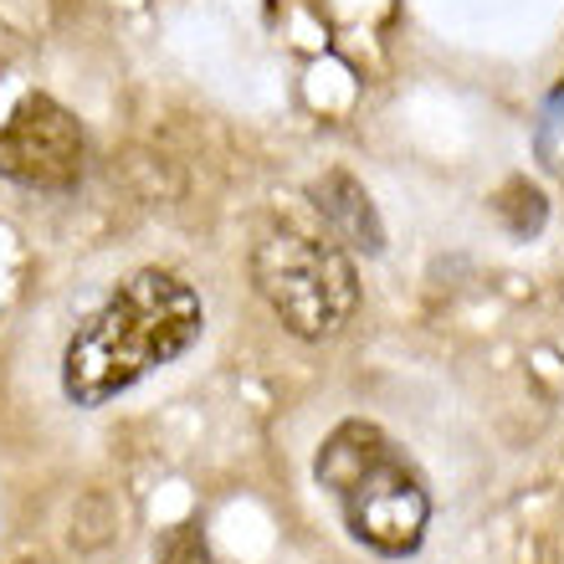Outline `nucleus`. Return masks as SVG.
Instances as JSON below:
<instances>
[{"label": "nucleus", "instance_id": "7ed1b4c3", "mask_svg": "<svg viewBox=\"0 0 564 564\" xmlns=\"http://www.w3.org/2000/svg\"><path fill=\"white\" fill-rule=\"evenodd\" d=\"M252 282L262 303L297 339H328L355 318L359 278L334 237H313L297 226H278L257 241Z\"/></svg>", "mask_w": 564, "mask_h": 564}, {"label": "nucleus", "instance_id": "423d86ee", "mask_svg": "<svg viewBox=\"0 0 564 564\" xmlns=\"http://www.w3.org/2000/svg\"><path fill=\"white\" fill-rule=\"evenodd\" d=\"M498 216H503V226L513 237H534L539 226H544V216H550L544 191L529 185V180H508V191L498 195Z\"/></svg>", "mask_w": 564, "mask_h": 564}, {"label": "nucleus", "instance_id": "f03ea898", "mask_svg": "<svg viewBox=\"0 0 564 564\" xmlns=\"http://www.w3.org/2000/svg\"><path fill=\"white\" fill-rule=\"evenodd\" d=\"M313 477L365 550L386 554V560L421 550L431 523V492L380 426L370 421L334 426L313 457Z\"/></svg>", "mask_w": 564, "mask_h": 564}, {"label": "nucleus", "instance_id": "f257e3e1", "mask_svg": "<svg viewBox=\"0 0 564 564\" xmlns=\"http://www.w3.org/2000/svg\"><path fill=\"white\" fill-rule=\"evenodd\" d=\"M200 328L206 308L191 282L164 268H139L67 339L62 390L73 405H108L160 365H175L200 339Z\"/></svg>", "mask_w": 564, "mask_h": 564}, {"label": "nucleus", "instance_id": "39448f33", "mask_svg": "<svg viewBox=\"0 0 564 564\" xmlns=\"http://www.w3.org/2000/svg\"><path fill=\"white\" fill-rule=\"evenodd\" d=\"M308 200H313V210L324 216L328 237L339 241L344 252H365V257L386 252V226H380V210H375L370 191H365L349 170H328L324 180H313Z\"/></svg>", "mask_w": 564, "mask_h": 564}, {"label": "nucleus", "instance_id": "20e7f679", "mask_svg": "<svg viewBox=\"0 0 564 564\" xmlns=\"http://www.w3.org/2000/svg\"><path fill=\"white\" fill-rule=\"evenodd\" d=\"M88 170L83 123L57 98H26L0 129V175L26 191H73Z\"/></svg>", "mask_w": 564, "mask_h": 564}, {"label": "nucleus", "instance_id": "0eeeda50", "mask_svg": "<svg viewBox=\"0 0 564 564\" xmlns=\"http://www.w3.org/2000/svg\"><path fill=\"white\" fill-rule=\"evenodd\" d=\"M154 564H216V560H210V550H206V534H200L195 523H180L175 534L164 539V550Z\"/></svg>", "mask_w": 564, "mask_h": 564}]
</instances>
